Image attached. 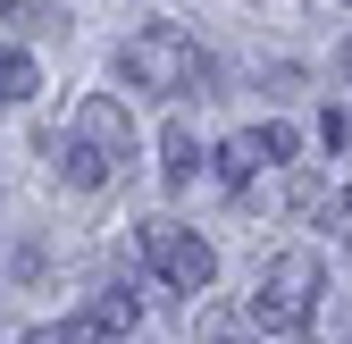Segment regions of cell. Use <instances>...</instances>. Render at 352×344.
<instances>
[{"label": "cell", "mask_w": 352, "mask_h": 344, "mask_svg": "<svg viewBox=\"0 0 352 344\" xmlns=\"http://www.w3.org/2000/svg\"><path fill=\"white\" fill-rule=\"evenodd\" d=\"M42 151H51V168H59V185H76V193H109V185H118V168H101V160L84 151L76 135H42Z\"/></svg>", "instance_id": "7"}, {"label": "cell", "mask_w": 352, "mask_h": 344, "mask_svg": "<svg viewBox=\"0 0 352 344\" xmlns=\"http://www.w3.org/2000/svg\"><path fill=\"white\" fill-rule=\"evenodd\" d=\"M118 76L135 84V93H160V101H185L210 84V59H201V42L185 25H143L135 42L118 51Z\"/></svg>", "instance_id": "1"}, {"label": "cell", "mask_w": 352, "mask_h": 344, "mask_svg": "<svg viewBox=\"0 0 352 344\" xmlns=\"http://www.w3.org/2000/svg\"><path fill=\"white\" fill-rule=\"evenodd\" d=\"M118 336H135V294H93L84 311H67L51 327H25L17 344H118Z\"/></svg>", "instance_id": "5"}, {"label": "cell", "mask_w": 352, "mask_h": 344, "mask_svg": "<svg viewBox=\"0 0 352 344\" xmlns=\"http://www.w3.org/2000/svg\"><path fill=\"white\" fill-rule=\"evenodd\" d=\"M143 269L168 286V294H210V277H218V252L185 227V219H151L143 227Z\"/></svg>", "instance_id": "3"}, {"label": "cell", "mask_w": 352, "mask_h": 344, "mask_svg": "<svg viewBox=\"0 0 352 344\" xmlns=\"http://www.w3.org/2000/svg\"><path fill=\"white\" fill-rule=\"evenodd\" d=\"M235 344H243V336H235Z\"/></svg>", "instance_id": "12"}, {"label": "cell", "mask_w": 352, "mask_h": 344, "mask_svg": "<svg viewBox=\"0 0 352 344\" xmlns=\"http://www.w3.org/2000/svg\"><path fill=\"white\" fill-rule=\"evenodd\" d=\"M0 9H9V0H0Z\"/></svg>", "instance_id": "11"}, {"label": "cell", "mask_w": 352, "mask_h": 344, "mask_svg": "<svg viewBox=\"0 0 352 344\" xmlns=\"http://www.w3.org/2000/svg\"><path fill=\"white\" fill-rule=\"evenodd\" d=\"M319 294H327V261L311 244H294V252H277V261L252 277V327H269V336L311 327L319 319Z\"/></svg>", "instance_id": "2"}, {"label": "cell", "mask_w": 352, "mask_h": 344, "mask_svg": "<svg viewBox=\"0 0 352 344\" xmlns=\"http://www.w3.org/2000/svg\"><path fill=\"white\" fill-rule=\"evenodd\" d=\"M327 227H336V244H344V261H352V185H344V193H327Z\"/></svg>", "instance_id": "10"}, {"label": "cell", "mask_w": 352, "mask_h": 344, "mask_svg": "<svg viewBox=\"0 0 352 344\" xmlns=\"http://www.w3.org/2000/svg\"><path fill=\"white\" fill-rule=\"evenodd\" d=\"M67 135L93 151L101 168H126V160H135V118H126V101H118V93H84Z\"/></svg>", "instance_id": "6"}, {"label": "cell", "mask_w": 352, "mask_h": 344, "mask_svg": "<svg viewBox=\"0 0 352 344\" xmlns=\"http://www.w3.org/2000/svg\"><path fill=\"white\" fill-rule=\"evenodd\" d=\"M294 151H302V135L285 118H269V126H243V135H227L218 143V177H227L235 193H252L269 168H294Z\"/></svg>", "instance_id": "4"}, {"label": "cell", "mask_w": 352, "mask_h": 344, "mask_svg": "<svg viewBox=\"0 0 352 344\" xmlns=\"http://www.w3.org/2000/svg\"><path fill=\"white\" fill-rule=\"evenodd\" d=\"M34 84H42V67L17 51V42H0V109H17V101H34Z\"/></svg>", "instance_id": "9"}, {"label": "cell", "mask_w": 352, "mask_h": 344, "mask_svg": "<svg viewBox=\"0 0 352 344\" xmlns=\"http://www.w3.org/2000/svg\"><path fill=\"white\" fill-rule=\"evenodd\" d=\"M193 168H201V135L185 118H168V135H160V177L168 185H193Z\"/></svg>", "instance_id": "8"}]
</instances>
